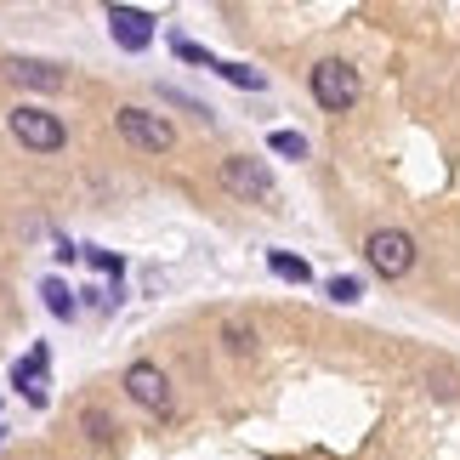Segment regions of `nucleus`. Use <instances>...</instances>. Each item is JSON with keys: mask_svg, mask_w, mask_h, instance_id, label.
Here are the masks:
<instances>
[{"mask_svg": "<svg viewBox=\"0 0 460 460\" xmlns=\"http://www.w3.org/2000/svg\"><path fill=\"white\" fill-rule=\"evenodd\" d=\"M268 148H273L279 159H307V137H302V131H273Z\"/></svg>", "mask_w": 460, "mask_h": 460, "instance_id": "obj_13", "label": "nucleus"}, {"mask_svg": "<svg viewBox=\"0 0 460 460\" xmlns=\"http://www.w3.org/2000/svg\"><path fill=\"white\" fill-rule=\"evenodd\" d=\"M6 131H12L23 148H34V154H58V148L68 143L63 119L51 114V109H34V102H17V109L6 114Z\"/></svg>", "mask_w": 460, "mask_h": 460, "instance_id": "obj_3", "label": "nucleus"}, {"mask_svg": "<svg viewBox=\"0 0 460 460\" xmlns=\"http://www.w3.org/2000/svg\"><path fill=\"white\" fill-rule=\"evenodd\" d=\"M109 34L126 51H148L154 46V12H143V6H109Z\"/></svg>", "mask_w": 460, "mask_h": 460, "instance_id": "obj_7", "label": "nucleus"}, {"mask_svg": "<svg viewBox=\"0 0 460 460\" xmlns=\"http://www.w3.org/2000/svg\"><path fill=\"white\" fill-rule=\"evenodd\" d=\"M171 51H176V58H182V63H210V58H205V46H193V40H176Z\"/></svg>", "mask_w": 460, "mask_h": 460, "instance_id": "obj_17", "label": "nucleus"}, {"mask_svg": "<svg viewBox=\"0 0 460 460\" xmlns=\"http://www.w3.org/2000/svg\"><path fill=\"white\" fill-rule=\"evenodd\" d=\"M12 381H17V393H29V403H46V347H34L29 358L12 369Z\"/></svg>", "mask_w": 460, "mask_h": 460, "instance_id": "obj_9", "label": "nucleus"}, {"mask_svg": "<svg viewBox=\"0 0 460 460\" xmlns=\"http://www.w3.org/2000/svg\"><path fill=\"white\" fill-rule=\"evenodd\" d=\"M119 386H126L131 403H143V410H171V381H165L159 364H131Z\"/></svg>", "mask_w": 460, "mask_h": 460, "instance_id": "obj_6", "label": "nucleus"}, {"mask_svg": "<svg viewBox=\"0 0 460 460\" xmlns=\"http://www.w3.org/2000/svg\"><path fill=\"white\" fill-rule=\"evenodd\" d=\"M6 75L17 85H34V92H63V85H68V75H63L58 63H46V58H12Z\"/></svg>", "mask_w": 460, "mask_h": 460, "instance_id": "obj_8", "label": "nucleus"}, {"mask_svg": "<svg viewBox=\"0 0 460 460\" xmlns=\"http://www.w3.org/2000/svg\"><path fill=\"white\" fill-rule=\"evenodd\" d=\"M85 432H92L97 444H109V432H114V427H109V415H102V410H85Z\"/></svg>", "mask_w": 460, "mask_h": 460, "instance_id": "obj_16", "label": "nucleus"}, {"mask_svg": "<svg viewBox=\"0 0 460 460\" xmlns=\"http://www.w3.org/2000/svg\"><path fill=\"white\" fill-rule=\"evenodd\" d=\"M114 126H119V137L137 148V154H165V148H176V126L165 114H154V109H137V102H126V109L114 114Z\"/></svg>", "mask_w": 460, "mask_h": 460, "instance_id": "obj_4", "label": "nucleus"}, {"mask_svg": "<svg viewBox=\"0 0 460 460\" xmlns=\"http://www.w3.org/2000/svg\"><path fill=\"white\" fill-rule=\"evenodd\" d=\"M364 296V279H352V273H335L330 279V302H341V307H352Z\"/></svg>", "mask_w": 460, "mask_h": 460, "instance_id": "obj_14", "label": "nucleus"}, {"mask_svg": "<svg viewBox=\"0 0 460 460\" xmlns=\"http://www.w3.org/2000/svg\"><path fill=\"white\" fill-rule=\"evenodd\" d=\"M222 341L234 347V352H256V330L239 324V318H227V324H222Z\"/></svg>", "mask_w": 460, "mask_h": 460, "instance_id": "obj_15", "label": "nucleus"}, {"mask_svg": "<svg viewBox=\"0 0 460 460\" xmlns=\"http://www.w3.org/2000/svg\"><path fill=\"white\" fill-rule=\"evenodd\" d=\"M210 68H217V75H222L227 85H244V92H261V85H268V80H261L251 63H210Z\"/></svg>", "mask_w": 460, "mask_h": 460, "instance_id": "obj_12", "label": "nucleus"}, {"mask_svg": "<svg viewBox=\"0 0 460 460\" xmlns=\"http://www.w3.org/2000/svg\"><path fill=\"white\" fill-rule=\"evenodd\" d=\"M85 261H92V268H102V273H114V279H119V256H109V251H85Z\"/></svg>", "mask_w": 460, "mask_h": 460, "instance_id": "obj_18", "label": "nucleus"}, {"mask_svg": "<svg viewBox=\"0 0 460 460\" xmlns=\"http://www.w3.org/2000/svg\"><path fill=\"white\" fill-rule=\"evenodd\" d=\"M222 188L234 193V199L244 205H279V182H273V171L261 165L256 154H234V159H222Z\"/></svg>", "mask_w": 460, "mask_h": 460, "instance_id": "obj_1", "label": "nucleus"}, {"mask_svg": "<svg viewBox=\"0 0 460 460\" xmlns=\"http://www.w3.org/2000/svg\"><path fill=\"white\" fill-rule=\"evenodd\" d=\"M307 85H313V102H318V109H330V114H347L352 102H358V92H364V85H358V68L341 63V58L313 63Z\"/></svg>", "mask_w": 460, "mask_h": 460, "instance_id": "obj_2", "label": "nucleus"}, {"mask_svg": "<svg viewBox=\"0 0 460 460\" xmlns=\"http://www.w3.org/2000/svg\"><path fill=\"white\" fill-rule=\"evenodd\" d=\"M40 296H46V307L58 313V318H75V313H80V302H75V290H68L63 279H46V285H40Z\"/></svg>", "mask_w": 460, "mask_h": 460, "instance_id": "obj_11", "label": "nucleus"}, {"mask_svg": "<svg viewBox=\"0 0 460 460\" xmlns=\"http://www.w3.org/2000/svg\"><path fill=\"white\" fill-rule=\"evenodd\" d=\"M364 261L381 279H403V273L415 268V239L403 234V227H376V234L364 239Z\"/></svg>", "mask_w": 460, "mask_h": 460, "instance_id": "obj_5", "label": "nucleus"}, {"mask_svg": "<svg viewBox=\"0 0 460 460\" xmlns=\"http://www.w3.org/2000/svg\"><path fill=\"white\" fill-rule=\"evenodd\" d=\"M268 268L285 279V285H307V279H313V268L302 256H290V251H268Z\"/></svg>", "mask_w": 460, "mask_h": 460, "instance_id": "obj_10", "label": "nucleus"}]
</instances>
